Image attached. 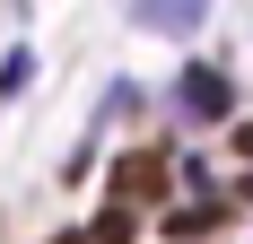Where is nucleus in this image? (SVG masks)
Wrapping results in <instances>:
<instances>
[{
    "label": "nucleus",
    "instance_id": "5",
    "mask_svg": "<svg viewBox=\"0 0 253 244\" xmlns=\"http://www.w3.org/2000/svg\"><path fill=\"white\" fill-rule=\"evenodd\" d=\"M18 87H35V52L9 44V61H0V96H18Z\"/></svg>",
    "mask_w": 253,
    "mask_h": 244
},
{
    "label": "nucleus",
    "instance_id": "1",
    "mask_svg": "<svg viewBox=\"0 0 253 244\" xmlns=\"http://www.w3.org/2000/svg\"><path fill=\"white\" fill-rule=\"evenodd\" d=\"M175 114H183V122H227V114H236V79L218 70V61H183Z\"/></svg>",
    "mask_w": 253,
    "mask_h": 244
},
{
    "label": "nucleus",
    "instance_id": "4",
    "mask_svg": "<svg viewBox=\"0 0 253 244\" xmlns=\"http://www.w3.org/2000/svg\"><path fill=\"white\" fill-rule=\"evenodd\" d=\"M131 227H140V209H131V201H114V209L87 227V236H96V244H131Z\"/></svg>",
    "mask_w": 253,
    "mask_h": 244
},
{
    "label": "nucleus",
    "instance_id": "7",
    "mask_svg": "<svg viewBox=\"0 0 253 244\" xmlns=\"http://www.w3.org/2000/svg\"><path fill=\"white\" fill-rule=\"evenodd\" d=\"M245 201H253V183H245Z\"/></svg>",
    "mask_w": 253,
    "mask_h": 244
},
{
    "label": "nucleus",
    "instance_id": "2",
    "mask_svg": "<svg viewBox=\"0 0 253 244\" xmlns=\"http://www.w3.org/2000/svg\"><path fill=\"white\" fill-rule=\"evenodd\" d=\"M166 192H175V157H166V148H131L123 166H114V201H131L140 218H149Z\"/></svg>",
    "mask_w": 253,
    "mask_h": 244
},
{
    "label": "nucleus",
    "instance_id": "6",
    "mask_svg": "<svg viewBox=\"0 0 253 244\" xmlns=\"http://www.w3.org/2000/svg\"><path fill=\"white\" fill-rule=\"evenodd\" d=\"M52 244H96V236H87V227H70V236H52Z\"/></svg>",
    "mask_w": 253,
    "mask_h": 244
},
{
    "label": "nucleus",
    "instance_id": "3",
    "mask_svg": "<svg viewBox=\"0 0 253 244\" xmlns=\"http://www.w3.org/2000/svg\"><path fill=\"white\" fill-rule=\"evenodd\" d=\"M131 18H140V26H157V35H201L210 0H131Z\"/></svg>",
    "mask_w": 253,
    "mask_h": 244
}]
</instances>
